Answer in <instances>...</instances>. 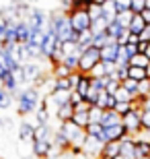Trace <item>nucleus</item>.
Returning <instances> with one entry per match:
<instances>
[{
    "label": "nucleus",
    "mask_w": 150,
    "mask_h": 159,
    "mask_svg": "<svg viewBox=\"0 0 150 159\" xmlns=\"http://www.w3.org/2000/svg\"><path fill=\"white\" fill-rule=\"evenodd\" d=\"M15 99H17V114L21 118H27V116H31V114L37 110V106H39L41 91L35 89L33 85H29V87H25V89H19V93L15 95Z\"/></svg>",
    "instance_id": "nucleus-1"
},
{
    "label": "nucleus",
    "mask_w": 150,
    "mask_h": 159,
    "mask_svg": "<svg viewBox=\"0 0 150 159\" xmlns=\"http://www.w3.org/2000/svg\"><path fill=\"white\" fill-rule=\"evenodd\" d=\"M140 114H142V110H140V107H134V110H130L127 114L121 116V126H123V130H126V134L132 136V139L140 136V132H142V126H140Z\"/></svg>",
    "instance_id": "nucleus-2"
},
{
    "label": "nucleus",
    "mask_w": 150,
    "mask_h": 159,
    "mask_svg": "<svg viewBox=\"0 0 150 159\" xmlns=\"http://www.w3.org/2000/svg\"><path fill=\"white\" fill-rule=\"evenodd\" d=\"M97 62H101L99 50L91 46V48H87V50H84V52L78 56V68H76V70L82 72V75H88V70H91V68L97 64Z\"/></svg>",
    "instance_id": "nucleus-3"
},
{
    "label": "nucleus",
    "mask_w": 150,
    "mask_h": 159,
    "mask_svg": "<svg viewBox=\"0 0 150 159\" xmlns=\"http://www.w3.org/2000/svg\"><path fill=\"white\" fill-rule=\"evenodd\" d=\"M66 15H68L70 25L74 31H84L91 27V17H88L87 8H70Z\"/></svg>",
    "instance_id": "nucleus-4"
},
{
    "label": "nucleus",
    "mask_w": 150,
    "mask_h": 159,
    "mask_svg": "<svg viewBox=\"0 0 150 159\" xmlns=\"http://www.w3.org/2000/svg\"><path fill=\"white\" fill-rule=\"evenodd\" d=\"M25 23L29 25V29H45V23H47V12L43 8H31L25 17Z\"/></svg>",
    "instance_id": "nucleus-5"
},
{
    "label": "nucleus",
    "mask_w": 150,
    "mask_h": 159,
    "mask_svg": "<svg viewBox=\"0 0 150 159\" xmlns=\"http://www.w3.org/2000/svg\"><path fill=\"white\" fill-rule=\"evenodd\" d=\"M62 41L56 37V33L49 29H45V37H43V43H41V58L43 60H49L54 56V52L60 48Z\"/></svg>",
    "instance_id": "nucleus-6"
},
{
    "label": "nucleus",
    "mask_w": 150,
    "mask_h": 159,
    "mask_svg": "<svg viewBox=\"0 0 150 159\" xmlns=\"http://www.w3.org/2000/svg\"><path fill=\"white\" fill-rule=\"evenodd\" d=\"M123 136H126V130H123V126L119 122V124H113V126H105L99 141L105 145V143H111V141H121Z\"/></svg>",
    "instance_id": "nucleus-7"
},
{
    "label": "nucleus",
    "mask_w": 150,
    "mask_h": 159,
    "mask_svg": "<svg viewBox=\"0 0 150 159\" xmlns=\"http://www.w3.org/2000/svg\"><path fill=\"white\" fill-rule=\"evenodd\" d=\"M49 149H52V141H31V153L37 159H47Z\"/></svg>",
    "instance_id": "nucleus-8"
},
{
    "label": "nucleus",
    "mask_w": 150,
    "mask_h": 159,
    "mask_svg": "<svg viewBox=\"0 0 150 159\" xmlns=\"http://www.w3.org/2000/svg\"><path fill=\"white\" fill-rule=\"evenodd\" d=\"M52 145L58 149L60 153H68L70 147H72V145H70V141L62 134V132H60V130H54V132H52Z\"/></svg>",
    "instance_id": "nucleus-9"
},
{
    "label": "nucleus",
    "mask_w": 150,
    "mask_h": 159,
    "mask_svg": "<svg viewBox=\"0 0 150 159\" xmlns=\"http://www.w3.org/2000/svg\"><path fill=\"white\" fill-rule=\"evenodd\" d=\"M117 50H119V46H117L115 41H109V43H107L105 48H101V50H99V56H101V62H115Z\"/></svg>",
    "instance_id": "nucleus-10"
},
{
    "label": "nucleus",
    "mask_w": 150,
    "mask_h": 159,
    "mask_svg": "<svg viewBox=\"0 0 150 159\" xmlns=\"http://www.w3.org/2000/svg\"><path fill=\"white\" fill-rule=\"evenodd\" d=\"M52 124H35L33 141H52Z\"/></svg>",
    "instance_id": "nucleus-11"
},
{
    "label": "nucleus",
    "mask_w": 150,
    "mask_h": 159,
    "mask_svg": "<svg viewBox=\"0 0 150 159\" xmlns=\"http://www.w3.org/2000/svg\"><path fill=\"white\" fill-rule=\"evenodd\" d=\"M33 114H35V124H49L52 122V114H49V110H47L43 99L39 101V106H37V110Z\"/></svg>",
    "instance_id": "nucleus-12"
},
{
    "label": "nucleus",
    "mask_w": 150,
    "mask_h": 159,
    "mask_svg": "<svg viewBox=\"0 0 150 159\" xmlns=\"http://www.w3.org/2000/svg\"><path fill=\"white\" fill-rule=\"evenodd\" d=\"M33 128H35V124H31V122H27V120H23V122L19 124V128H17L19 141H27V143H31V141H33Z\"/></svg>",
    "instance_id": "nucleus-13"
},
{
    "label": "nucleus",
    "mask_w": 150,
    "mask_h": 159,
    "mask_svg": "<svg viewBox=\"0 0 150 159\" xmlns=\"http://www.w3.org/2000/svg\"><path fill=\"white\" fill-rule=\"evenodd\" d=\"M119 155H123L126 159H136L134 157V139L132 136H123L119 141Z\"/></svg>",
    "instance_id": "nucleus-14"
},
{
    "label": "nucleus",
    "mask_w": 150,
    "mask_h": 159,
    "mask_svg": "<svg viewBox=\"0 0 150 159\" xmlns=\"http://www.w3.org/2000/svg\"><path fill=\"white\" fill-rule=\"evenodd\" d=\"M31 35V29L25 21H19L17 27H15V37H17V43H27Z\"/></svg>",
    "instance_id": "nucleus-15"
},
{
    "label": "nucleus",
    "mask_w": 150,
    "mask_h": 159,
    "mask_svg": "<svg viewBox=\"0 0 150 159\" xmlns=\"http://www.w3.org/2000/svg\"><path fill=\"white\" fill-rule=\"evenodd\" d=\"M121 122V118L119 116H117L115 112H113V110H103V112H101V118H99V124H101V126H113V124H119Z\"/></svg>",
    "instance_id": "nucleus-16"
},
{
    "label": "nucleus",
    "mask_w": 150,
    "mask_h": 159,
    "mask_svg": "<svg viewBox=\"0 0 150 159\" xmlns=\"http://www.w3.org/2000/svg\"><path fill=\"white\" fill-rule=\"evenodd\" d=\"M127 29H130V33H136V35H142L146 29V23L144 19L140 17V15H134L132 21H130V25H127Z\"/></svg>",
    "instance_id": "nucleus-17"
},
{
    "label": "nucleus",
    "mask_w": 150,
    "mask_h": 159,
    "mask_svg": "<svg viewBox=\"0 0 150 159\" xmlns=\"http://www.w3.org/2000/svg\"><path fill=\"white\" fill-rule=\"evenodd\" d=\"M72 114H74V107H72V103H64V106H60L58 110H56V118H58V122H66V120L72 118Z\"/></svg>",
    "instance_id": "nucleus-18"
},
{
    "label": "nucleus",
    "mask_w": 150,
    "mask_h": 159,
    "mask_svg": "<svg viewBox=\"0 0 150 159\" xmlns=\"http://www.w3.org/2000/svg\"><path fill=\"white\" fill-rule=\"evenodd\" d=\"M88 87H91V77H88V75H82V72H80V77H78V81H76L74 91H76V93H80V95H82V99H84V95H87Z\"/></svg>",
    "instance_id": "nucleus-19"
},
{
    "label": "nucleus",
    "mask_w": 150,
    "mask_h": 159,
    "mask_svg": "<svg viewBox=\"0 0 150 159\" xmlns=\"http://www.w3.org/2000/svg\"><path fill=\"white\" fill-rule=\"evenodd\" d=\"M107 23H109V21H107L105 17H97V19H92V21H91V27H88V29H91L92 35H97V33H105Z\"/></svg>",
    "instance_id": "nucleus-20"
},
{
    "label": "nucleus",
    "mask_w": 150,
    "mask_h": 159,
    "mask_svg": "<svg viewBox=\"0 0 150 159\" xmlns=\"http://www.w3.org/2000/svg\"><path fill=\"white\" fill-rule=\"evenodd\" d=\"M134 107H138V103L136 101H115V106H113V112L117 114V116H123V114H127L130 110H134Z\"/></svg>",
    "instance_id": "nucleus-21"
},
{
    "label": "nucleus",
    "mask_w": 150,
    "mask_h": 159,
    "mask_svg": "<svg viewBox=\"0 0 150 159\" xmlns=\"http://www.w3.org/2000/svg\"><path fill=\"white\" fill-rule=\"evenodd\" d=\"M132 17H134V12H132V11L117 12V15H115V19H113V23H115V25H119L121 29H127V25H130Z\"/></svg>",
    "instance_id": "nucleus-22"
},
{
    "label": "nucleus",
    "mask_w": 150,
    "mask_h": 159,
    "mask_svg": "<svg viewBox=\"0 0 150 159\" xmlns=\"http://www.w3.org/2000/svg\"><path fill=\"white\" fill-rule=\"evenodd\" d=\"M115 68H127L130 66V56L126 54V50H123V46H119V50H117V56H115Z\"/></svg>",
    "instance_id": "nucleus-23"
},
{
    "label": "nucleus",
    "mask_w": 150,
    "mask_h": 159,
    "mask_svg": "<svg viewBox=\"0 0 150 159\" xmlns=\"http://www.w3.org/2000/svg\"><path fill=\"white\" fill-rule=\"evenodd\" d=\"M43 37H45V29H35L31 31V35H29V46H35V48H39L41 50V43H43Z\"/></svg>",
    "instance_id": "nucleus-24"
},
{
    "label": "nucleus",
    "mask_w": 150,
    "mask_h": 159,
    "mask_svg": "<svg viewBox=\"0 0 150 159\" xmlns=\"http://www.w3.org/2000/svg\"><path fill=\"white\" fill-rule=\"evenodd\" d=\"M101 15H103L105 19H107V21H113V19H115V15H117V11H115V6H113V2H111V0H107V2H105L103 6H101Z\"/></svg>",
    "instance_id": "nucleus-25"
},
{
    "label": "nucleus",
    "mask_w": 150,
    "mask_h": 159,
    "mask_svg": "<svg viewBox=\"0 0 150 159\" xmlns=\"http://www.w3.org/2000/svg\"><path fill=\"white\" fill-rule=\"evenodd\" d=\"M101 153L107 155V157H115V155H119V141L105 143V145H103V151H101Z\"/></svg>",
    "instance_id": "nucleus-26"
},
{
    "label": "nucleus",
    "mask_w": 150,
    "mask_h": 159,
    "mask_svg": "<svg viewBox=\"0 0 150 159\" xmlns=\"http://www.w3.org/2000/svg\"><path fill=\"white\" fill-rule=\"evenodd\" d=\"M101 132H103V126H101L99 122H88L87 126H84V134H87V136H95V139H99Z\"/></svg>",
    "instance_id": "nucleus-27"
},
{
    "label": "nucleus",
    "mask_w": 150,
    "mask_h": 159,
    "mask_svg": "<svg viewBox=\"0 0 150 159\" xmlns=\"http://www.w3.org/2000/svg\"><path fill=\"white\" fill-rule=\"evenodd\" d=\"M127 79H134V81H144L146 79V72L144 68H140V66H127Z\"/></svg>",
    "instance_id": "nucleus-28"
},
{
    "label": "nucleus",
    "mask_w": 150,
    "mask_h": 159,
    "mask_svg": "<svg viewBox=\"0 0 150 159\" xmlns=\"http://www.w3.org/2000/svg\"><path fill=\"white\" fill-rule=\"evenodd\" d=\"M70 120H72V122H74L76 126H78V128L84 130V126L88 124V112H74Z\"/></svg>",
    "instance_id": "nucleus-29"
},
{
    "label": "nucleus",
    "mask_w": 150,
    "mask_h": 159,
    "mask_svg": "<svg viewBox=\"0 0 150 159\" xmlns=\"http://www.w3.org/2000/svg\"><path fill=\"white\" fill-rule=\"evenodd\" d=\"M113 97H115V101H136V95H132L127 89H123L119 85V89H117L115 93H113Z\"/></svg>",
    "instance_id": "nucleus-30"
},
{
    "label": "nucleus",
    "mask_w": 150,
    "mask_h": 159,
    "mask_svg": "<svg viewBox=\"0 0 150 159\" xmlns=\"http://www.w3.org/2000/svg\"><path fill=\"white\" fill-rule=\"evenodd\" d=\"M60 52L62 56H68V54H78V46H76V41H62L60 43Z\"/></svg>",
    "instance_id": "nucleus-31"
},
{
    "label": "nucleus",
    "mask_w": 150,
    "mask_h": 159,
    "mask_svg": "<svg viewBox=\"0 0 150 159\" xmlns=\"http://www.w3.org/2000/svg\"><path fill=\"white\" fill-rule=\"evenodd\" d=\"M12 101H15V97H12L8 91H4V89L0 87V110H8V107L12 106Z\"/></svg>",
    "instance_id": "nucleus-32"
},
{
    "label": "nucleus",
    "mask_w": 150,
    "mask_h": 159,
    "mask_svg": "<svg viewBox=\"0 0 150 159\" xmlns=\"http://www.w3.org/2000/svg\"><path fill=\"white\" fill-rule=\"evenodd\" d=\"M109 41H113V39H109L107 33H97V35H92V43H91V46L97 48V50H101V48H105Z\"/></svg>",
    "instance_id": "nucleus-33"
},
{
    "label": "nucleus",
    "mask_w": 150,
    "mask_h": 159,
    "mask_svg": "<svg viewBox=\"0 0 150 159\" xmlns=\"http://www.w3.org/2000/svg\"><path fill=\"white\" fill-rule=\"evenodd\" d=\"M78 56H80V54H68V56H64V58H62V64L68 66L70 70L74 72L76 68H78Z\"/></svg>",
    "instance_id": "nucleus-34"
},
{
    "label": "nucleus",
    "mask_w": 150,
    "mask_h": 159,
    "mask_svg": "<svg viewBox=\"0 0 150 159\" xmlns=\"http://www.w3.org/2000/svg\"><path fill=\"white\" fill-rule=\"evenodd\" d=\"M88 77H91V79H103V77H107V72H105L103 62H97V64L92 66L91 70H88Z\"/></svg>",
    "instance_id": "nucleus-35"
},
{
    "label": "nucleus",
    "mask_w": 150,
    "mask_h": 159,
    "mask_svg": "<svg viewBox=\"0 0 150 159\" xmlns=\"http://www.w3.org/2000/svg\"><path fill=\"white\" fill-rule=\"evenodd\" d=\"M148 62H150V60L146 58L142 52H138L136 56H132V58H130V66H140V68H146V64H148Z\"/></svg>",
    "instance_id": "nucleus-36"
},
{
    "label": "nucleus",
    "mask_w": 150,
    "mask_h": 159,
    "mask_svg": "<svg viewBox=\"0 0 150 159\" xmlns=\"http://www.w3.org/2000/svg\"><path fill=\"white\" fill-rule=\"evenodd\" d=\"M121 87L127 89L132 95H136V99H138V81H134V79H126V81H121Z\"/></svg>",
    "instance_id": "nucleus-37"
},
{
    "label": "nucleus",
    "mask_w": 150,
    "mask_h": 159,
    "mask_svg": "<svg viewBox=\"0 0 150 159\" xmlns=\"http://www.w3.org/2000/svg\"><path fill=\"white\" fill-rule=\"evenodd\" d=\"M17 153L21 155V157H31V143H27V141H19V149H17Z\"/></svg>",
    "instance_id": "nucleus-38"
},
{
    "label": "nucleus",
    "mask_w": 150,
    "mask_h": 159,
    "mask_svg": "<svg viewBox=\"0 0 150 159\" xmlns=\"http://www.w3.org/2000/svg\"><path fill=\"white\" fill-rule=\"evenodd\" d=\"M119 31H121L119 25H115L113 21H111V23H107V29H105V33H107V37H109V39H115Z\"/></svg>",
    "instance_id": "nucleus-39"
},
{
    "label": "nucleus",
    "mask_w": 150,
    "mask_h": 159,
    "mask_svg": "<svg viewBox=\"0 0 150 159\" xmlns=\"http://www.w3.org/2000/svg\"><path fill=\"white\" fill-rule=\"evenodd\" d=\"M140 126H142V130H150V110H142V114H140Z\"/></svg>",
    "instance_id": "nucleus-40"
},
{
    "label": "nucleus",
    "mask_w": 150,
    "mask_h": 159,
    "mask_svg": "<svg viewBox=\"0 0 150 159\" xmlns=\"http://www.w3.org/2000/svg\"><path fill=\"white\" fill-rule=\"evenodd\" d=\"M127 39H130V29H121L113 41H115L117 46H126V43H127Z\"/></svg>",
    "instance_id": "nucleus-41"
},
{
    "label": "nucleus",
    "mask_w": 150,
    "mask_h": 159,
    "mask_svg": "<svg viewBox=\"0 0 150 159\" xmlns=\"http://www.w3.org/2000/svg\"><path fill=\"white\" fill-rule=\"evenodd\" d=\"M113 6H115L117 12H123V11H130V4H132V0H111Z\"/></svg>",
    "instance_id": "nucleus-42"
},
{
    "label": "nucleus",
    "mask_w": 150,
    "mask_h": 159,
    "mask_svg": "<svg viewBox=\"0 0 150 159\" xmlns=\"http://www.w3.org/2000/svg\"><path fill=\"white\" fill-rule=\"evenodd\" d=\"M144 8H146V0H132V4H130V11H132L134 15L142 12Z\"/></svg>",
    "instance_id": "nucleus-43"
},
{
    "label": "nucleus",
    "mask_w": 150,
    "mask_h": 159,
    "mask_svg": "<svg viewBox=\"0 0 150 159\" xmlns=\"http://www.w3.org/2000/svg\"><path fill=\"white\" fill-rule=\"evenodd\" d=\"M138 95H140V97L150 95V81H148V79H144V81L138 83Z\"/></svg>",
    "instance_id": "nucleus-44"
},
{
    "label": "nucleus",
    "mask_w": 150,
    "mask_h": 159,
    "mask_svg": "<svg viewBox=\"0 0 150 159\" xmlns=\"http://www.w3.org/2000/svg\"><path fill=\"white\" fill-rule=\"evenodd\" d=\"M101 112H103V110H99L97 106H91V107H88V122H99Z\"/></svg>",
    "instance_id": "nucleus-45"
},
{
    "label": "nucleus",
    "mask_w": 150,
    "mask_h": 159,
    "mask_svg": "<svg viewBox=\"0 0 150 159\" xmlns=\"http://www.w3.org/2000/svg\"><path fill=\"white\" fill-rule=\"evenodd\" d=\"M119 85H121L119 81H111V79H107V83H105V89H103V91H107L109 95H113L117 89H119Z\"/></svg>",
    "instance_id": "nucleus-46"
},
{
    "label": "nucleus",
    "mask_w": 150,
    "mask_h": 159,
    "mask_svg": "<svg viewBox=\"0 0 150 159\" xmlns=\"http://www.w3.org/2000/svg\"><path fill=\"white\" fill-rule=\"evenodd\" d=\"M87 12H88V17H91V21H92V19H97V17H103V15H101V6L92 4V2L87 6Z\"/></svg>",
    "instance_id": "nucleus-47"
},
{
    "label": "nucleus",
    "mask_w": 150,
    "mask_h": 159,
    "mask_svg": "<svg viewBox=\"0 0 150 159\" xmlns=\"http://www.w3.org/2000/svg\"><path fill=\"white\" fill-rule=\"evenodd\" d=\"M82 101V95L80 93H76L74 89L70 91V99H68V103H72V106H76V103H80Z\"/></svg>",
    "instance_id": "nucleus-48"
},
{
    "label": "nucleus",
    "mask_w": 150,
    "mask_h": 159,
    "mask_svg": "<svg viewBox=\"0 0 150 159\" xmlns=\"http://www.w3.org/2000/svg\"><path fill=\"white\" fill-rule=\"evenodd\" d=\"M123 50H126V54L130 56V58L138 54V46H134V43H126V46H123Z\"/></svg>",
    "instance_id": "nucleus-49"
},
{
    "label": "nucleus",
    "mask_w": 150,
    "mask_h": 159,
    "mask_svg": "<svg viewBox=\"0 0 150 159\" xmlns=\"http://www.w3.org/2000/svg\"><path fill=\"white\" fill-rule=\"evenodd\" d=\"M74 107V112H88V107H91V103H87V101L82 99L80 103H76V106H72Z\"/></svg>",
    "instance_id": "nucleus-50"
},
{
    "label": "nucleus",
    "mask_w": 150,
    "mask_h": 159,
    "mask_svg": "<svg viewBox=\"0 0 150 159\" xmlns=\"http://www.w3.org/2000/svg\"><path fill=\"white\" fill-rule=\"evenodd\" d=\"M6 23H8V21H6V19H4V15L0 12V43H2V39H4V29H6Z\"/></svg>",
    "instance_id": "nucleus-51"
},
{
    "label": "nucleus",
    "mask_w": 150,
    "mask_h": 159,
    "mask_svg": "<svg viewBox=\"0 0 150 159\" xmlns=\"http://www.w3.org/2000/svg\"><path fill=\"white\" fill-rule=\"evenodd\" d=\"M115 72H117V79H119V83L127 79V68H115Z\"/></svg>",
    "instance_id": "nucleus-52"
},
{
    "label": "nucleus",
    "mask_w": 150,
    "mask_h": 159,
    "mask_svg": "<svg viewBox=\"0 0 150 159\" xmlns=\"http://www.w3.org/2000/svg\"><path fill=\"white\" fill-rule=\"evenodd\" d=\"M138 15H140L142 19H144V23H146V25H150V8H144V11L138 12Z\"/></svg>",
    "instance_id": "nucleus-53"
},
{
    "label": "nucleus",
    "mask_w": 150,
    "mask_h": 159,
    "mask_svg": "<svg viewBox=\"0 0 150 159\" xmlns=\"http://www.w3.org/2000/svg\"><path fill=\"white\" fill-rule=\"evenodd\" d=\"M142 54H144L146 58H148V60H150V39H148V41H146V48H144V52H142Z\"/></svg>",
    "instance_id": "nucleus-54"
},
{
    "label": "nucleus",
    "mask_w": 150,
    "mask_h": 159,
    "mask_svg": "<svg viewBox=\"0 0 150 159\" xmlns=\"http://www.w3.org/2000/svg\"><path fill=\"white\" fill-rule=\"evenodd\" d=\"M91 2H92V4H97V6H103L107 0H91Z\"/></svg>",
    "instance_id": "nucleus-55"
},
{
    "label": "nucleus",
    "mask_w": 150,
    "mask_h": 159,
    "mask_svg": "<svg viewBox=\"0 0 150 159\" xmlns=\"http://www.w3.org/2000/svg\"><path fill=\"white\" fill-rule=\"evenodd\" d=\"M144 72H146V79H148V81H150V62H148V64H146Z\"/></svg>",
    "instance_id": "nucleus-56"
},
{
    "label": "nucleus",
    "mask_w": 150,
    "mask_h": 159,
    "mask_svg": "<svg viewBox=\"0 0 150 159\" xmlns=\"http://www.w3.org/2000/svg\"><path fill=\"white\" fill-rule=\"evenodd\" d=\"M4 126H6V118L0 116V130H4Z\"/></svg>",
    "instance_id": "nucleus-57"
},
{
    "label": "nucleus",
    "mask_w": 150,
    "mask_h": 159,
    "mask_svg": "<svg viewBox=\"0 0 150 159\" xmlns=\"http://www.w3.org/2000/svg\"><path fill=\"white\" fill-rule=\"evenodd\" d=\"M4 70H6V68H4L2 64H0V77H2V72H4Z\"/></svg>",
    "instance_id": "nucleus-58"
},
{
    "label": "nucleus",
    "mask_w": 150,
    "mask_h": 159,
    "mask_svg": "<svg viewBox=\"0 0 150 159\" xmlns=\"http://www.w3.org/2000/svg\"><path fill=\"white\" fill-rule=\"evenodd\" d=\"M113 159H126V157H123V155H115V157H113Z\"/></svg>",
    "instance_id": "nucleus-59"
},
{
    "label": "nucleus",
    "mask_w": 150,
    "mask_h": 159,
    "mask_svg": "<svg viewBox=\"0 0 150 159\" xmlns=\"http://www.w3.org/2000/svg\"><path fill=\"white\" fill-rule=\"evenodd\" d=\"M146 8H150V0H146Z\"/></svg>",
    "instance_id": "nucleus-60"
},
{
    "label": "nucleus",
    "mask_w": 150,
    "mask_h": 159,
    "mask_svg": "<svg viewBox=\"0 0 150 159\" xmlns=\"http://www.w3.org/2000/svg\"><path fill=\"white\" fill-rule=\"evenodd\" d=\"M140 159H150V157H140Z\"/></svg>",
    "instance_id": "nucleus-61"
}]
</instances>
